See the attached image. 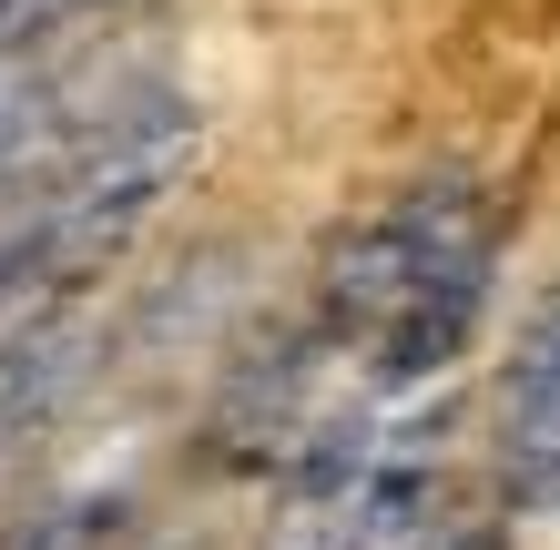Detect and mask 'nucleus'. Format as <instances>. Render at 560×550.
Instances as JSON below:
<instances>
[{
	"instance_id": "obj_3",
	"label": "nucleus",
	"mask_w": 560,
	"mask_h": 550,
	"mask_svg": "<svg viewBox=\"0 0 560 550\" xmlns=\"http://www.w3.org/2000/svg\"><path fill=\"white\" fill-rule=\"evenodd\" d=\"M103 387V296H31L0 327V500L61 448Z\"/></svg>"
},
{
	"instance_id": "obj_7",
	"label": "nucleus",
	"mask_w": 560,
	"mask_h": 550,
	"mask_svg": "<svg viewBox=\"0 0 560 550\" xmlns=\"http://www.w3.org/2000/svg\"><path fill=\"white\" fill-rule=\"evenodd\" d=\"M31 296H42V276H31V245H21V224L0 214V327H11Z\"/></svg>"
},
{
	"instance_id": "obj_1",
	"label": "nucleus",
	"mask_w": 560,
	"mask_h": 550,
	"mask_svg": "<svg viewBox=\"0 0 560 550\" xmlns=\"http://www.w3.org/2000/svg\"><path fill=\"white\" fill-rule=\"evenodd\" d=\"M500 266H510L500 194L448 164V174L377 194L368 214H347L316 245L306 327L357 367L368 398H439L489 327Z\"/></svg>"
},
{
	"instance_id": "obj_4",
	"label": "nucleus",
	"mask_w": 560,
	"mask_h": 550,
	"mask_svg": "<svg viewBox=\"0 0 560 550\" xmlns=\"http://www.w3.org/2000/svg\"><path fill=\"white\" fill-rule=\"evenodd\" d=\"M489 479L520 510L560 500V276L520 306V327L489 367Z\"/></svg>"
},
{
	"instance_id": "obj_2",
	"label": "nucleus",
	"mask_w": 560,
	"mask_h": 550,
	"mask_svg": "<svg viewBox=\"0 0 560 550\" xmlns=\"http://www.w3.org/2000/svg\"><path fill=\"white\" fill-rule=\"evenodd\" d=\"M214 122L184 82H122L92 103L72 153L42 174V194L11 214L31 245L42 296H103V285L143 255V235L184 204V184L205 174Z\"/></svg>"
},
{
	"instance_id": "obj_5",
	"label": "nucleus",
	"mask_w": 560,
	"mask_h": 550,
	"mask_svg": "<svg viewBox=\"0 0 560 550\" xmlns=\"http://www.w3.org/2000/svg\"><path fill=\"white\" fill-rule=\"evenodd\" d=\"M92 92L72 61L51 51H0V214H21L31 194H42V174L72 153V133L92 122Z\"/></svg>"
},
{
	"instance_id": "obj_8",
	"label": "nucleus",
	"mask_w": 560,
	"mask_h": 550,
	"mask_svg": "<svg viewBox=\"0 0 560 550\" xmlns=\"http://www.w3.org/2000/svg\"><path fill=\"white\" fill-rule=\"evenodd\" d=\"M133 550H163V540H133Z\"/></svg>"
},
{
	"instance_id": "obj_6",
	"label": "nucleus",
	"mask_w": 560,
	"mask_h": 550,
	"mask_svg": "<svg viewBox=\"0 0 560 550\" xmlns=\"http://www.w3.org/2000/svg\"><path fill=\"white\" fill-rule=\"evenodd\" d=\"M92 0H0V51H42L61 21H82Z\"/></svg>"
}]
</instances>
